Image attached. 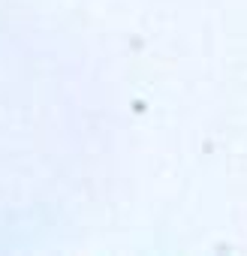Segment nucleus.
<instances>
[]
</instances>
